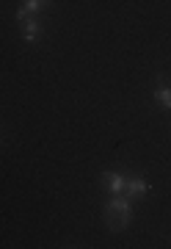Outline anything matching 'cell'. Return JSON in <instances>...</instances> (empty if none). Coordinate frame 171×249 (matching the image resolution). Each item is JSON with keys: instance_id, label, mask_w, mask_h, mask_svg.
I'll use <instances>...</instances> for the list:
<instances>
[{"instance_id": "obj_1", "label": "cell", "mask_w": 171, "mask_h": 249, "mask_svg": "<svg viewBox=\"0 0 171 249\" xmlns=\"http://www.w3.org/2000/svg\"><path fill=\"white\" fill-rule=\"evenodd\" d=\"M133 219V205H130V196H122V194H113V199L108 202L105 208V222L113 232H122L130 224Z\"/></svg>"}, {"instance_id": "obj_2", "label": "cell", "mask_w": 171, "mask_h": 249, "mask_svg": "<svg viewBox=\"0 0 171 249\" xmlns=\"http://www.w3.org/2000/svg\"><path fill=\"white\" fill-rule=\"evenodd\" d=\"M47 6H50V0H25V3L17 9V22H25L28 17L39 14V11L47 9Z\"/></svg>"}, {"instance_id": "obj_3", "label": "cell", "mask_w": 171, "mask_h": 249, "mask_svg": "<svg viewBox=\"0 0 171 249\" xmlns=\"http://www.w3.org/2000/svg\"><path fill=\"white\" fill-rule=\"evenodd\" d=\"M102 186L108 188L110 194H124L127 178L122 175V172H105V175H102Z\"/></svg>"}, {"instance_id": "obj_4", "label": "cell", "mask_w": 171, "mask_h": 249, "mask_svg": "<svg viewBox=\"0 0 171 249\" xmlns=\"http://www.w3.org/2000/svg\"><path fill=\"white\" fill-rule=\"evenodd\" d=\"M146 191H149V186H146V180L141 178V175L130 178V180H127V186H124V194L130 196V199H135V196H144Z\"/></svg>"}, {"instance_id": "obj_5", "label": "cell", "mask_w": 171, "mask_h": 249, "mask_svg": "<svg viewBox=\"0 0 171 249\" xmlns=\"http://www.w3.org/2000/svg\"><path fill=\"white\" fill-rule=\"evenodd\" d=\"M22 25H25V42H36L39 36H42V22L36 19V14H33V17H28Z\"/></svg>"}, {"instance_id": "obj_6", "label": "cell", "mask_w": 171, "mask_h": 249, "mask_svg": "<svg viewBox=\"0 0 171 249\" xmlns=\"http://www.w3.org/2000/svg\"><path fill=\"white\" fill-rule=\"evenodd\" d=\"M155 97H157V100L163 103V106H166V108L171 111V89L166 86V83H163V80H160V86L155 89Z\"/></svg>"}]
</instances>
